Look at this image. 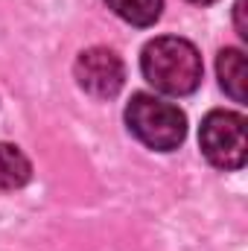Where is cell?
Returning <instances> with one entry per match:
<instances>
[{
	"mask_svg": "<svg viewBox=\"0 0 248 251\" xmlns=\"http://www.w3.org/2000/svg\"><path fill=\"white\" fill-rule=\"evenodd\" d=\"M140 70L143 79L170 97H187L201 85V56L198 50L178 38V35H164L155 38L143 47L140 56Z\"/></svg>",
	"mask_w": 248,
	"mask_h": 251,
	"instance_id": "6da1fadb",
	"label": "cell"
},
{
	"mask_svg": "<svg viewBox=\"0 0 248 251\" xmlns=\"http://www.w3.org/2000/svg\"><path fill=\"white\" fill-rule=\"evenodd\" d=\"M128 131L155 152H173L184 143L187 117L173 102H164L155 94H134L125 105Z\"/></svg>",
	"mask_w": 248,
	"mask_h": 251,
	"instance_id": "7a4b0ae2",
	"label": "cell"
},
{
	"mask_svg": "<svg viewBox=\"0 0 248 251\" xmlns=\"http://www.w3.org/2000/svg\"><path fill=\"white\" fill-rule=\"evenodd\" d=\"M198 143L213 167L240 170L246 164V117L237 111H210L201 120Z\"/></svg>",
	"mask_w": 248,
	"mask_h": 251,
	"instance_id": "3957f363",
	"label": "cell"
},
{
	"mask_svg": "<svg viewBox=\"0 0 248 251\" xmlns=\"http://www.w3.org/2000/svg\"><path fill=\"white\" fill-rule=\"evenodd\" d=\"M76 82L85 94L97 97V100H111L120 94L125 82V67L123 59L108 50V47H91L85 53H79L76 59Z\"/></svg>",
	"mask_w": 248,
	"mask_h": 251,
	"instance_id": "277c9868",
	"label": "cell"
},
{
	"mask_svg": "<svg viewBox=\"0 0 248 251\" xmlns=\"http://www.w3.org/2000/svg\"><path fill=\"white\" fill-rule=\"evenodd\" d=\"M216 73H219V82L225 88V94L237 102H246V85H248V67H246V56L243 50H222L219 59H216Z\"/></svg>",
	"mask_w": 248,
	"mask_h": 251,
	"instance_id": "5b68a950",
	"label": "cell"
},
{
	"mask_svg": "<svg viewBox=\"0 0 248 251\" xmlns=\"http://www.w3.org/2000/svg\"><path fill=\"white\" fill-rule=\"evenodd\" d=\"M29 178H32L29 158L12 143H0V190H21Z\"/></svg>",
	"mask_w": 248,
	"mask_h": 251,
	"instance_id": "8992f818",
	"label": "cell"
},
{
	"mask_svg": "<svg viewBox=\"0 0 248 251\" xmlns=\"http://www.w3.org/2000/svg\"><path fill=\"white\" fill-rule=\"evenodd\" d=\"M108 9L131 26H152L161 18L164 0H105Z\"/></svg>",
	"mask_w": 248,
	"mask_h": 251,
	"instance_id": "52a82bcc",
	"label": "cell"
},
{
	"mask_svg": "<svg viewBox=\"0 0 248 251\" xmlns=\"http://www.w3.org/2000/svg\"><path fill=\"white\" fill-rule=\"evenodd\" d=\"M234 15H237V32L248 38V26H246V0H237V6H234Z\"/></svg>",
	"mask_w": 248,
	"mask_h": 251,
	"instance_id": "ba28073f",
	"label": "cell"
},
{
	"mask_svg": "<svg viewBox=\"0 0 248 251\" xmlns=\"http://www.w3.org/2000/svg\"><path fill=\"white\" fill-rule=\"evenodd\" d=\"M187 3H196V6H210V3H216V0H187Z\"/></svg>",
	"mask_w": 248,
	"mask_h": 251,
	"instance_id": "9c48e42d",
	"label": "cell"
}]
</instances>
